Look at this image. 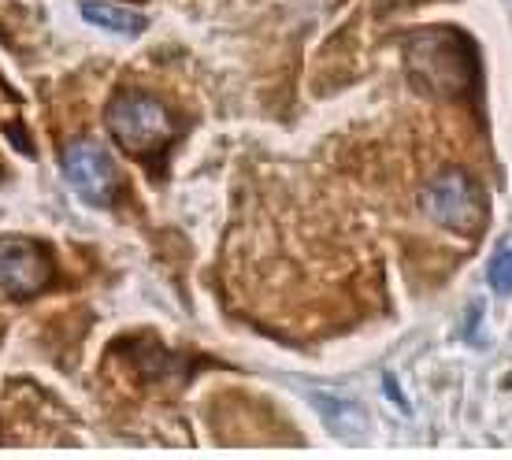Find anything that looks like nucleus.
<instances>
[{
  "label": "nucleus",
  "mask_w": 512,
  "mask_h": 460,
  "mask_svg": "<svg viewBox=\"0 0 512 460\" xmlns=\"http://www.w3.org/2000/svg\"><path fill=\"white\" fill-rule=\"evenodd\" d=\"M78 12H82L86 23L101 26L108 34H119V38H138V34H145V26H149V19L141 12L123 8V4H112V0H82Z\"/></svg>",
  "instance_id": "nucleus-6"
},
{
  "label": "nucleus",
  "mask_w": 512,
  "mask_h": 460,
  "mask_svg": "<svg viewBox=\"0 0 512 460\" xmlns=\"http://www.w3.org/2000/svg\"><path fill=\"white\" fill-rule=\"evenodd\" d=\"M104 123L119 141V149L141 156V160L160 156L175 138V123H171L167 108L141 90H119L104 112Z\"/></svg>",
  "instance_id": "nucleus-2"
},
{
  "label": "nucleus",
  "mask_w": 512,
  "mask_h": 460,
  "mask_svg": "<svg viewBox=\"0 0 512 460\" xmlns=\"http://www.w3.org/2000/svg\"><path fill=\"white\" fill-rule=\"evenodd\" d=\"M56 282V264L45 245L19 234H0V290L15 301L45 294Z\"/></svg>",
  "instance_id": "nucleus-4"
},
{
  "label": "nucleus",
  "mask_w": 512,
  "mask_h": 460,
  "mask_svg": "<svg viewBox=\"0 0 512 460\" xmlns=\"http://www.w3.org/2000/svg\"><path fill=\"white\" fill-rule=\"evenodd\" d=\"M312 405H316V412L323 416V423H327L331 431H338V435H353V431L364 427V412H360V405H353L349 397L312 394Z\"/></svg>",
  "instance_id": "nucleus-7"
},
{
  "label": "nucleus",
  "mask_w": 512,
  "mask_h": 460,
  "mask_svg": "<svg viewBox=\"0 0 512 460\" xmlns=\"http://www.w3.org/2000/svg\"><path fill=\"white\" fill-rule=\"evenodd\" d=\"M383 390H386V394H390V397H394V405H397V409H401V412H409V401H405V394H401V386H397V379H394V375H390V371H386V375H383Z\"/></svg>",
  "instance_id": "nucleus-9"
},
{
  "label": "nucleus",
  "mask_w": 512,
  "mask_h": 460,
  "mask_svg": "<svg viewBox=\"0 0 512 460\" xmlns=\"http://www.w3.org/2000/svg\"><path fill=\"white\" fill-rule=\"evenodd\" d=\"M405 71L423 93L461 101L475 90L479 56L468 34L449 26H427L405 38Z\"/></svg>",
  "instance_id": "nucleus-1"
},
{
  "label": "nucleus",
  "mask_w": 512,
  "mask_h": 460,
  "mask_svg": "<svg viewBox=\"0 0 512 460\" xmlns=\"http://www.w3.org/2000/svg\"><path fill=\"white\" fill-rule=\"evenodd\" d=\"M64 175L71 190L93 208H104L116 201L119 193V171L112 156L104 153L97 141H71L64 149Z\"/></svg>",
  "instance_id": "nucleus-5"
},
{
  "label": "nucleus",
  "mask_w": 512,
  "mask_h": 460,
  "mask_svg": "<svg viewBox=\"0 0 512 460\" xmlns=\"http://www.w3.org/2000/svg\"><path fill=\"white\" fill-rule=\"evenodd\" d=\"M487 282L498 297H512V234H505L498 249H494V256H490Z\"/></svg>",
  "instance_id": "nucleus-8"
},
{
  "label": "nucleus",
  "mask_w": 512,
  "mask_h": 460,
  "mask_svg": "<svg viewBox=\"0 0 512 460\" xmlns=\"http://www.w3.org/2000/svg\"><path fill=\"white\" fill-rule=\"evenodd\" d=\"M420 208L427 212V219H435L438 227L461 230V234L479 230L483 216H487V201H483L479 182L461 167H449V171L427 182L420 193Z\"/></svg>",
  "instance_id": "nucleus-3"
}]
</instances>
